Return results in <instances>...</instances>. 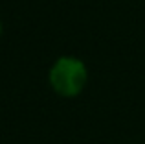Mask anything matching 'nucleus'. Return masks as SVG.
<instances>
[{
    "instance_id": "1",
    "label": "nucleus",
    "mask_w": 145,
    "mask_h": 144,
    "mask_svg": "<svg viewBox=\"0 0 145 144\" xmlns=\"http://www.w3.org/2000/svg\"><path fill=\"white\" fill-rule=\"evenodd\" d=\"M48 79L53 92L63 98H75L88 83V69L79 57L61 55L50 69Z\"/></svg>"
},
{
    "instance_id": "2",
    "label": "nucleus",
    "mask_w": 145,
    "mask_h": 144,
    "mask_svg": "<svg viewBox=\"0 0 145 144\" xmlns=\"http://www.w3.org/2000/svg\"><path fill=\"white\" fill-rule=\"evenodd\" d=\"M2 32H4V28H2V20H0V35H2Z\"/></svg>"
}]
</instances>
